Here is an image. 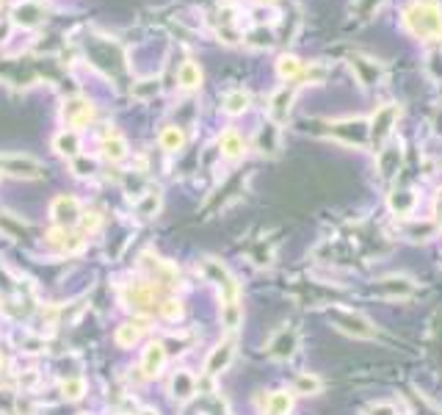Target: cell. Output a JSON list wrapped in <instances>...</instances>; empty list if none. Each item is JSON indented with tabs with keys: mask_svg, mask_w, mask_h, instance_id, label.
Returning <instances> with one entry per match:
<instances>
[{
	"mask_svg": "<svg viewBox=\"0 0 442 415\" xmlns=\"http://www.w3.org/2000/svg\"><path fill=\"white\" fill-rule=\"evenodd\" d=\"M403 25L417 39H440L442 37V6L434 0H417L403 11Z\"/></svg>",
	"mask_w": 442,
	"mask_h": 415,
	"instance_id": "1",
	"label": "cell"
},
{
	"mask_svg": "<svg viewBox=\"0 0 442 415\" xmlns=\"http://www.w3.org/2000/svg\"><path fill=\"white\" fill-rule=\"evenodd\" d=\"M202 272L208 279H213L216 285H219L221 291V305H238V296H241V288H238V282H235V277L229 275L224 266H221L219 261H202Z\"/></svg>",
	"mask_w": 442,
	"mask_h": 415,
	"instance_id": "2",
	"label": "cell"
},
{
	"mask_svg": "<svg viewBox=\"0 0 442 415\" xmlns=\"http://www.w3.org/2000/svg\"><path fill=\"white\" fill-rule=\"evenodd\" d=\"M398 114H401V108H398L396 103H387V105L376 108V114L370 119V144L376 150H382L384 141L393 136V125H396Z\"/></svg>",
	"mask_w": 442,
	"mask_h": 415,
	"instance_id": "3",
	"label": "cell"
},
{
	"mask_svg": "<svg viewBox=\"0 0 442 415\" xmlns=\"http://www.w3.org/2000/svg\"><path fill=\"white\" fill-rule=\"evenodd\" d=\"M329 319L335 322L337 329H343L346 335H354V338H373L376 335L373 324L368 322L362 313H354V310H346V308L329 310Z\"/></svg>",
	"mask_w": 442,
	"mask_h": 415,
	"instance_id": "4",
	"label": "cell"
},
{
	"mask_svg": "<svg viewBox=\"0 0 442 415\" xmlns=\"http://www.w3.org/2000/svg\"><path fill=\"white\" fill-rule=\"evenodd\" d=\"M161 294H158V288L155 285H144V282H138V285H133L130 291H128V305H130L133 310H138V313H155V310H161Z\"/></svg>",
	"mask_w": 442,
	"mask_h": 415,
	"instance_id": "5",
	"label": "cell"
},
{
	"mask_svg": "<svg viewBox=\"0 0 442 415\" xmlns=\"http://www.w3.org/2000/svg\"><path fill=\"white\" fill-rule=\"evenodd\" d=\"M329 133L335 138H340V141H346V144H365V141H370V128L362 119L335 122V125H329Z\"/></svg>",
	"mask_w": 442,
	"mask_h": 415,
	"instance_id": "6",
	"label": "cell"
},
{
	"mask_svg": "<svg viewBox=\"0 0 442 415\" xmlns=\"http://www.w3.org/2000/svg\"><path fill=\"white\" fill-rule=\"evenodd\" d=\"M50 213H53V219H55L61 228H72V225L81 219V205H78V199H75V197L61 194V197H55V202H53Z\"/></svg>",
	"mask_w": 442,
	"mask_h": 415,
	"instance_id": "7",
	"label": "cell"
},
{
	"mask_svg": "<svg viewBox=\"0 0 442 415\" xmlns=\"http://www.w3.org/2000/svg\"><path fill=\"white\" fill-rule=\"evenodd\" d=\"M0 166L17 178H39L42 175V166L39 161L28 158V155H3L0 158Z\"/></svg>",
	"mask_w": 442,
	"mask_h": 415,
	"instance_id": "8",
	"label": "cell"
},
{
	"mask_svg": "<svg viewBox=\"0 0 442 415\" xmlns=\"http://www.w3.org/2000/svg\"><path fill=\"white\" fill-rule=\"evenodd\" d=\"M351 70L362 86H373V84L382 81V67L376 61L365 58V55H351Z\"/></svg>",
	"mask_w": 442,
	"mask_h": 415,
	"instance_id": "9",
	"label": "cell"
},
{
	"mask_svg": "<svg viewBox=\"0 0 442 415\" xmlns=\"http://www.w3.org/2000/svg\"><path fill=\"white\" fill-rule=\"evenodd\" d=\"M163 366H166V349L161 343H149L144 349V357H141V371L147 376H158L163 371Z\"/></svg>",
	"mask_w": 442,
	"mask_h": 415,
	"instance_id": "10",
	"label": "cell"
},
{
	"mask_svg": "<svg viewBox=\"0 0 442 415\" xmlns=\"http://www.w3.org/2000/svg\"><path fill=\"white\" fill-rule=\"evenodd\" d=\"M232 355H235V346H232V341H224V343H219V346L210 352L208 363H205V374H210V376L221 374V371L229 366Z\"/></svg>",
	"mask_w": 442,
	"mask_h": 415,
	"instance_id": "11",
	"label": "cell"
},
{
	"mask_svg": "<svg viewBox=\"0 0 442 415\" xmlns=\"http://www.w3.org/2000/svg\"><path fill=\"white\" fill-rule=\"evenodd\" d=\"M91 105L83 103V100H72V103H67V108H64V122L69 125V128H83L88 119H91Z\"/></svg>",
	"mask_w": 442,
	"mask_h": 415,
	"instance_id": "12",
	"label": "cell"
},
{
	"mask_svg": "<svg viewBox=\"0 0 442 415\" xmlns=\"http://www.w3.org/2000/svg\"><path fill=\"white\" fill-rule=\"evenodd\" d=\"M47 244L55 246V249H61V252H78V249L83 246V241H81L78 235H72L67 228H58V230L50 232V235H47Z\"/></svg>",
	"mask_w": 442,
	"mask_h": 415,
	"instance_id": "13",
	"label": "cell"
},
{
	"mask_svg": "<svg viewBox=\"0 0 442 415\" xmlns=\"http://www.w3.org/2000/svg\"><path fill=\"white\" fill-rule=\"evenodd\" d=\"M293 349H296V332L293 329H282V332L274 335V341H271V355L274 357H290Z\"/></svg>",
	"mask_w": 442,
	"mask_h": 415,
	"instance_id": "14",
	"label": "cell"
},
{
	"mask_svg": "<svg viewBox=\"0 0 442 415\" xmlns=\"http://www.w3.org/2000/svg\"><path fill=\"white\" fill-rule=\"evenodd\" d=\"M415 205H417V199H415V194L406 191V188L390 194V208H393V213H398V216H412Z\"/></svg>",
	"mask_w": 442,
	"mask_h": 415,
	"instance_id": "15",
	"label": "cell"
},
{
	"mask_svg": "<svg viewBox=\"0 0 442 415\" xmlns=\"http://www.w3.org/2000/svg\"><path fill=\"white\" fill-rule=\"evenodd\" d=\"M219 147H221V152L227 155V158H241L243 155V150H246V144H243V138L238 136L235 131H224L219 138Z\"/></svg>",
	"mask_w": 442,
	"mask_h": 415,
	"instance_id": "16",
	"label": "cell"
},
{
	"mask_svg": "<svg viewBox=\"0 0 442 415\" xmlns=\"http://www.w3.org/2000/svg\"><path fill=\"white\" fill-rule=\"evenodd\" d=\"M290 103H293V89H279V92L274 94V100H271V117L276 119V122H282L285 117H288V111H290Z\"/></svg>",
	"mask_w": 442,
	"mask_h": 415,
	"instance_id": "17",
	"label": "cell"
},
{
	"mask_svg": "<svg viewBox=\"0 0 442 415\" xmlns=\"http://www.w3.org/2000/svg\"><path fill=\"white\" fill-rule=\"evenodd\" d=\"M172 390H175V396L180 399V402H185V399H191V396L196 393V382H194V376H191V374L177 371L175 379H172Z\"/></svg>",
	"mask_w": 442,
	"mask_h": 415,
	"instance_id": "18",
	"label": "cell"
},
{
	"mask_svg": "<svg viewBox=\"0 0 442 415\" xmlns=\"http://www.w3.org/2000/svg\"><path fill=\"white\" fill-rule=\"evenodd\" d=\"M276 70H279V75H282L285 81H296V78H302V72H304V67H302V61H299L296 55H282L279 64H276Z\"/></svg>",
	"mask_w": 442,
	"mask_h": 415,
	"instance_id": "19",
	"label": "cell"
},
{
	"mask_svg": "<svg viewBox=\"0 0 442 415\" xmlns=\"http://www.w3.org/2000/svg\"><path fill=\"white\" fill-rule=\"evenodd\" d=\"M293 407V396L285 393V390H276L268 396V413L271 415H288Z\"/></svg>",
	"mask_w": 442,
	"mask_h": 415,
	"instance_id": "20",
	"label": "cell"
},
{
	"mask_svg": "<svg viewBox=\"0 0 442 415\" xmlns=\"http://www.w3.org/2000/svg\"><path fill=\"white\" fill-rule=\"evenodd\" d=\"M177 78H180V86H185V89H194V86H199V81H202V70H199L194 61H185V64L180 67Z\"/></svg>",
	"mask_w": 442,
	"mask_h": 415,
	"instance_id": "21",
	"label": "cell"
},
{
	"mask_svg": "<svg viewBox=\"0 0 442 415\" xmlns=\"http://www.w3.org/2000/svg\"><path fill=\"white\" fill-rule=\"evenodd\" d=\"M387 288H390L393 296H406V294L415 291V285H412L406 277H387V279H382V282H379V291H387Z\"/></svg>",
	"mask_w": 442,
	"mask_h": 415,
	"instance_id": "22",
	"label": "cell"
},
{
	"mask_svg": "<svg viewBox=\"0 0 442 415\" xmlns=\"http://www.w3.org/2000/svg\"><path fill=\"white\" fill-rule=\"evenodd\" d=\"M257 147L263 152H271V155L279 150V131H276V125H265L263 131L257 133Z\"/></svg>",
	"mask_w": 442,
	"mask_h": 415,
	"instance_id": "23",
	"label": "cell"
},
{
	"mask_svg": "<svg viewBox=\"0 0 442 415\" xmlns=\"http://www.w3.org/2000/svg\"><path fill=\"white\" fill-rule=\"evenodd\" d=\"M158 208H161V194H158V191H147V194L135 202V213H138V216H155Z\"/></svg>",
	"mask_w": 442,
	"mask_h": 415,
	"instance_id": "24",
	"label": "cell"
},
{
	"mask_svg": "<svg viewBox=\"0 0 442 415\" xmlns=\"http://www.w3.org/2000/svg\"><path fill=\"white\" fill-rule=\"evenodd\" d=\"M293 390L302 393V396H315V393L321 390V379H318L315 374H302V376H296Z\"/></svg>",
	"mask_w": 442,
	"mask_h": 415,
	"instance_id": "25",
	"label": "cell"
},
{
	"mask_svg": "<svg viewBox=\"0 0 442 415\" xmlns=\"http://www.w3.org/2000/svg\"><path fill=\"white\" fill-rule=\"evenodd\" d=\"M141 324H122L119 329H116V343L119 346H133L138 338H141Z\"/></svg>",
	"mask_w": 442,
	"mask_h": 415,
	"instance_id": "26",
	"label": "cell"
},
{
	"mask_svg": "<svg viewBox=\"0 0 442 415\" xmlns=\"http://www.w3.org/2000/svg\"><path fill=\"white\" fill-rule=\"evenodd\" d=\"M249 105V94L246 92H229L224 97V111L227 114H241Z\"/></svg>",
	"mask_w": 442,
	"mask_h": 415,
	"instance_id": "27",
	"label": "cell"
},
{
	"mask_svg": "<svg viewBox=\"0 0 442 415\" xmlns=\"http://www.w3.org/2000/svg\"><path fill=\"white\" fill-rule=\"evenodd\" d=\"M182 141H185V136H182V131L175 128V125H169V128L161 133V147H163V150H180Z\"/></svg>",
	"mask_w": 442,
	"mask_h": 415,
	"instance_id": "28",
	"label": "cell"
},
{
	"mask_svg": "<svg viewBox=\"0 0 442 415\" xmlns=\"http://www.w3.org/2000/svg\"><path fill=\"white\" fill-rule=\"evenodd\" d=\"M55 150H58L61 155H75V152H78V136H75L72 131H69V133L64 131L61 136L55 138Z\"/></svg>",
	"mask_w": 442,
	"mask_h": 415,
	"instance_id": "29",
	"label": "cell"
},
{
	"mask_svg": "<svg viewBox=\"0 0 442 415\" xmlns=\"http://www.w3.org/2000/svg\"><path fill=\"white\" fill-rule=\"evenodd\" d=\"M61 390H64V396H67V399H72V402H75V399H81V396L86 393V382H83L81 376H72V379H67V382L61 385Z\"/></svg>",
	"mask_w": 442,
	"mask_h": 415,
	"instance_id": "30",
	"label": "cell"
},
{
	"mask_svg": "<svg viewBox=\"0 0 442 415\" xmlns=\"http://www.w3.org/2000/svg\"><path fill=\"white\" fill-rule=\"evenodd\" d=\"M102 147H105V158H111V161H119V158H125V152H128V144L119 136H114V141L105 138Z\"/></svg>",
	"mask_w": 442,
	"mask_h": 415,
	"instance_id": "31",
	"label": "cell"
},
{
	"mask_svg": "<svg viewBox=\"0 0 442 415\" xmlns=\"http://www.w3.org/2000/svg\"><path fill=\"white\" fill-rule=\"evenodd\" d=\"M326 75H329V70H326L323 64H309V67H304V72H302V78H304L307 84H323Z\"/></svg>",
	"mask_w": 442,
	"mask_h": 415,
	"instance_id": "32",
	"label": "cell"
},
{
	"mask_svg": "<svg viewBox=\"0 0 442 415\" xmlns=\"http://www.w3.org/2000/svg\"><path fill=\"white\" fill-rule=\"evenodd\" d=\"M163 319H169V322H177L180 316H182V305L177 302V299H163L161 302V310H158Z\"/></svg>",
	"mask_w": 442,
	"mask_h": 415,
	"instance_id": "33",
	"label": "cell"
},
{
	"mask_svg": "<svg viewBox=\"0 0 442 415\" xmlns=\"http://www.w3.org/2000/svg\"><path fill=\"white\" fill-rule=\"evenodd\" d=\"M429 72H431L434 81H442V50L429 53Z\"/></svg>",
	"mask_w": 442,
	"mask_h": 415,
	"instance_id": "34",
	"label": "cell"
},
{
	"mask_svg": "<svg viewBox=\"0 0 442 415\" xmlns=\"http://www.w3.org/2000/svg\"><path fill=\"white\" fill-rule=\"evenodd\" d=\"M39 20V11L34 8V6H20L17 8V22H22V25H34Z\"/></svg>",
	"mask_w": 442,
	"mask_h": 415,
	"instance_id": "35",
	"label": "cell"
},
{
	"mask_svg": "<svg viewBox=\"0 0 442 415\" xmlns=\"http://www.w3.org/2000/svg\"><path fill=\"white\" fill-rule=\"evenodd\" d=\"M91 169H94V161H88V158H75V172H78V175H91Z\"/></svg>",
	"mask_w": 442,
	"mask_h": 415,
	"instance_id": "36",
	"label": "cell"
},
{
	"mask_svg": "<svg viewBox=\"0 0 442 415\" xmlns=\"http://www.w3.org/2000/svg\"><path fill=\"white\" fill-rule=\"evenodd\" d=\"M97 228H100V213H86V216H83V230L94 232Z\"/></svg>",
	"mask_w": 442,
	"mask_h": 415,
	"instance_id": "37",
	"label": "cell"
},
{
	"mask_svg": "<svg viewBox=\"0 0 442 415\" xmlns=\"http://www.w3.org/2000/svg\"><path fill=\"white\" fill-rule=\"evenodd\" d=\"M252 45L268 47L271 45V34H268V31H257V34H252Z\"/></svg>",
	"mask_w": 442,
	"mask_h": 415,
	"instance_id": "38",
	"label": "cell"
},
{
	"mask_svg": "<svg viewBox=\"0 0 442 415\" xmlns=\"http://www.w3.org/2000/svg\"><path fill=\"white\" fill-rule=\"evenodd\" d=\"M434 216H437V228L442 230V188L437 191V202H434Z\"/></svg>",
	"mask_w": 442,
	"mask_h": 415,
	"instance_id": "39",
	"label": "cell"
},
{
	"mask_svg": "<svg viewBox=\"0 0 442 415\" xmlns=\"http://www.w3.org/2000/svg\"><path fill=\"white\" fill-rule=\"evenodd\" d=\"M376 6H382V0H359V8H362L365 14H370Z\"/></svg>",
	"mask_w": 442,
	"mask_h": 415,
	"instance_id": "40",
	"label": "cell"
},
{
	"mask_svg": "<svg viewBox=\"0 0 442 415\" xmlns=\"http://www.w3.org/2000/svg\"><path fill=\"white\" fill-rule=\"evenodd\" d=\"M141 415H158V413H155V410H144Z\"/></svg>",
	"mask_w": 442,
	"mask_h": 415,
	"instance_id": "41",
	"label": "cell"
},
{
	"mask_svg": "<svg viewBox=\"0 0 442 415\" xmlns=\"http://www.w3.org/2000/svg\"><path fill=\"white\" fill-rule=\"evenodd\" d=\"M0 369H3V357H0Z\"/></svg>",
	"mask_w": 442,
	"mask_h": 415,
	"instance_id": "42",
	"label": "cell"
},
{
	"mask_svg": "<svg viewBox=\"0 0 442 415\" xmlns=\"http://www.w3.org/2000/svg\"><path fill=\"white\" fill-rule=\"evenodd\" d=\"M265 3H274V0H265Z\"/></svg>",
	"mask_w": 442,
	"mask_h": 415,
	"instance_id": "43",
	"label": "cell"
}]
</instances>
